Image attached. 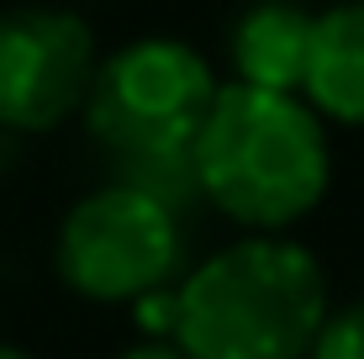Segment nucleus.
<instances>
[{
	"mask_svg": "<svg viewBox=\"0 0 364 359\" xmlns=\"http://www.w3.org/2000/svg\"><path fill=\"white\" fill-rule=\"evenodd\" d=\"M196 201L243 232H291L333 191V138L296 90L222 80L191 138Z\"/></svg>",
	"mask_w": 364,
	"mask_h": 359,
	"instance_id": "obj_1",
	"label": "nucleus"
},
{
	"mask_svg": "<svg viewBox=\"0 0 364 359\" xmlns=\"http://www.w3.org/2000/svg\"><path fill=\"white\" fill-rule=\"evenodd\" d=\"M333 312L328 269L291 232H243L174 280V349L185 359H306Z\"/></svg>",
	"mask_w": 364,
	"mask_h": 359,
	"instance_id": "obj_2",
	"label": "nucleus"
},
{
	"mask_svg": "<svg viewBox=\"0 0 364 359\" xmlns=\"http://www.w3.org/2000/svg\"><path fill=\"white\" fill-rule=\"evenodd\" d=\"M217 85V69L196 43L174 32H143L100 53L80 122L111 159L117 180L143 185L164 206L185 212L196 201L191 138Z\"/></svg>",
	"mask_w": 364,
	"mask_h": 359,
	"instance_id": "obj_3",
	"label": "nucleus"
},
{
	"mask_svg": "<svg viewBox=\"0 0 364 359\" xmlns=\"http://www.w3.org/2000/svg\"><path fill=\"white\" fill-rule=\"evenodd\" d=\"M53 269L80 301L127 306L143 291L180 280L185 222L154 191L111 175L58 217Z\"/></svg>",
	"mask_w": 364,
	"mask_h": 359,
	"instance_id": "obj_4",
	"label": "nucleus"
},
{
	"mask_svg": "<svg viewBox=\"0 0 364 359\" xmlns=\"http://www.w3.org/2000/svg\"><path fill=\"white\" fill-rule=\"evenodd\" d=\"M100 64L95 27L80 6L27 0L0 11V132L48 138L80 122Z\"/></svg>",
	"mask_w": 364,
	"mask_h": 359,
	"instance_id": "obj_5",
	"label": "nucleus"
},
{
	"mask_svg": "<svg viewBox=\"0 0 364 359\" xmlns=\"http://www.w3.org/2000/svg\"><path fill=\"white\" fill-rule=\"evenodd\" d=\"M301 101L328 127L364 132V0H333L311 16Z\"/></svg>",
	"mask_w": 364,
	"mask_h": 359,
	"instance_id": "obj_6",
	"label": "nucleus"
},
{
	"mask_svg": "<svg viewBox=\"0 0 364 359\" xmlns=\"http://www.w3.org/2000/svg\"><path fill=\"white\" fill-rule=\"evenodd\" d=\"M317 11L301 0H248L228 27V69L237 85L296 90L306 69V37Z\"/></svg>",
	"mask_w": 364,
	"mask_h": 359,
	"instance_id": "obj_7",
	"label": "nucleus"
},
{
	"mask_svg": "<svg viewBox=\"0 0 364 359\" xmlns=\"http://www.w3.org/2000/svg\"><path fill=\"white\" fill-rule=\"evenodd\" d=\"M306 359H364V312L359 306H343V312L322 317V328L311 333Z\"/></svg>",
	"mask_w": 364,
	"mask_h": 359,
	"instance_id": "obj_8",
	"label": "nucleus"
},
{
	"mask_svg": "<svg viewBox=\"0 0 364 359\" xmlns=\"http://www.w3.org/2000/svg\"><path fill=\"white\" fill-rule=\"evenodd\" d=\"M127 306H132V323H137V333H143V338H159V343L174 338V280H169V286L143 291V296H137V301H127Z\"/></svg>",
	"mask_w": 364,
	"mask_h": 359,
	"instance_id": "obj_9",
	"label": "nucleus"
},
{
	"mask_svg": "<svg viewBox=\"0 0 364 359\" xmlns=\"http://www.w3.org/2000/svg\"><path fill=\"white\" fill-rule=\"evenodd\" d=\"M117 359H185L174 343H159V338H143V343H132V349H122Z\"/></svg>",
	"mask_w": 364,
	"mask_h": 359,
	"instance_id": "obj_10",
	"label": "nucleus"
},
{
	"mask_svg": "<svg viewBox=\"0 0 364 359\" xmlns=\"http://www.w3.org/2000/svg\"><path fill=\"white\" fill-rule=\"evenodd\" d=\"M0 359H37V354H27V349H16V343H0Z\"/></svg>",
	"mask_w": 364,
	"mask_h": 359,
	"instance_id": "obj_11",
	"label": "nucleus"
},
{
	"mask_svg": "<svg viewBox=\"0 0 364 359\" xmlns=\"http://www.w3.org/2000/svg\"><path fill=\"white\" fill-rule=\"evenodd\" d=\"M64 6H90V0H64Z\"/></svg>",
	"mask_w": 364,
	"mask_h": 359,
	"instance_id": "obj_12",
	"label": "nucleus"
},
{
	"mask_svg": "<svg viewBox=\"0 0 364 359\" xmlns=\"http://www.w3.org/2000/svg\"><path fill=\"white\" fill-rule=\"evenodd\" d=\"M354 306H359V312H364V296H359V301H354Z\"/></svg>",
	"mask_w": 364,
	"mask_h": 359,
	"instance_id": "obj_13",
	"label": "nucleus"
},
{
	"mask_svg": "<svg viewBox=\"0 0 364 359\" xmlns=\"http://www.w3.org/2000/svg\"><path fill=\"white\" fill-rule=\"evenodd\" d=\"M322 6H333V0H322Z\"/></svg>",
	"mask_w": 364,
	"mask_h": 359,
	"instance_id": "obj_14",
	"label": "nucleus"
}]
</instances>
